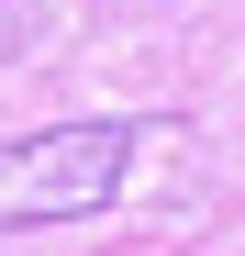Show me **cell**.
I'll use <instances>...</instances> for the list:
<instances>
[{"instance_id": "obj_1", "label": "cell", "mask_w": 245, "mask_h": 256, "mask_svg": "<svg viewBox=\"0 0 245 256\" xmlns=\"http://www.w3.org/2000/svg\"><path fill=\"white\" fill-rule=\"evenodd\" d=\"M122 178H134V122H56V134H12V145H0V234L90 223Z\"/></svg>"}]
</instances>
